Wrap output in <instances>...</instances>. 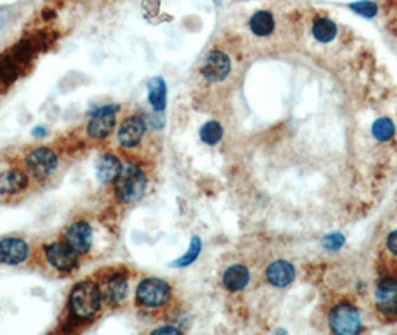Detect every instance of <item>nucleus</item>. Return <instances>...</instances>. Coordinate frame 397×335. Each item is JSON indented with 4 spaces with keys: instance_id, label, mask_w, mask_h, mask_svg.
Listing matches in <instances>:
<instances>
[{
    "instance_id": "423d86ee",
    "label": "nucleus",
    "mask_w": 397,
    "mask_h": 335,
    "mask_svg": "<svg viewBox=\"0 0 397 335\" xmlns=\"http://www.w3.org/2000/svg\"><path fill=\"white\" fill-rule=\"evenodd\" d=\"M57 163H59V159H57L55 152L51 151L50 148H38L26 158L27 169L32 173V176L36 179L48 178L57 169Z\"/></svg>"
},
{
    "instance_id": "6e6552de",
    "label": "nucleus",
    "mask_w": 397,
    "mask_h": 335,
    "mask_svg": "<svg viewBox=\"0 0 397 335\" xmlns=\"http://www.w3.org/2000/svg\"><path fill=\"white\" fill-rule=\"evenodd\" d=\"M48 262L59 271H72L78 265V253L64 241H57L45 248Z\"/></svg>"
},
{
    "instance_id": "5701e85b",
    "label": "nucleus",
    "mask_w": 397,
    "mask_h": 335,
    "mask_svg": "<svg viewBox=\"0 0 397 335\" xmlns=\"http://www.w3.org/2000/svg\"><path fill=\"white\" fill-rule=\"evenodd\" d=\"M200 250H202V241L199 237H193L191 238V243L190 248L187 250V253L184 257H181L179 259L174 261L170 264V267H176V269H183V267H188L190 264L195 262L197 259V257L200 255Z\"/></svg>"
},
{
    "instance_id": "4be33fe9",
    "label": "nucleus",
    "mask_w": 397,
    "mask_h": 335,
    "mask_svg": "<svg viewBox=\"0 0 397 335\" xmlns=\"http://www.w3.org/2000/svg\"><path fill=\"white\" fill-rule=\"evenodd\" d=\"M223 137V127L217 121H208L200 129V138L207 145H217Z\"/></svg>"
},
{
    "instance_id": "20e7f679",
    "label": "nucleus",
    "mask_w": 397,
    "mask_h": 335,
    "mask_svg": "<svg viewBox=\"0 0 397 335\" xmlns=\"http://www.w3.org/2000/svg\"><path fill=\"white\" fill-rule=\"evenodd\" d=\"M118 112H120V106L117 105H108L96 109L87 125L88 136L92 138H96V141L106 138L112 133V130L116 129Z\"/></svg>"
},
{
    "instance_id": "ddd939ff",
    "label": "nucleus",
    "mask_w": 397,
    "mask_h": 335,
    "mask_svg": "<svg viewBox=\"0 0 397 335\" xmlns=\"http://www.w3.org/2000/svg\"><path fill=\"white\" fill-rule=\"evenodd\" d=\"M377 307L384 316L397 315V280L384 279L377 287Z\"/></svg>"
},
{
    "instance_id": "9b49d317",
    "label": "nucleus",
    "mask_w": 397,
    "mask_h": 335,
    "mask_svg": "<svg viewBox=\"0 0 397 335\" xmlns=\"http://www.w3.org/2000/svg\"><path fill=\"white\" fill-rule=\"evenodd\" d=\"M29 257V246L22 238L8 237L0 240V262L5 265H18Z\"/></svg>"
},
{
    "instance_id": "39448f33",
    "label": "nucleus",
    "mask_w": 397,
    "mask_h": 335,
    "mask_svg": "<svg viewBox=\"0 0 397 335\" xmlns=\"http://www.w3.org/2000/svg\"><path fill=\"white\" fill-rule=\"evenodd\" d=\"M328 323H330L332 331L340 335L357 334L361 329L358 311L348 304H340L333 308Z\"/></svg>"
},
{
    "instance_id": "393cba45",
    "label": "nucleus",
    "mask_w": 397,
    "mask_h": 335,
    "mask_svg": "<svg viewBox=\"0 0 397 335\" xmlns=\"http://www.w3.org/2000/svg\"><path fill=\"white\" fill-rule=\"evenodd\" d=\"M344 243H345L344 236H342V234H337V233L328 234V236H326L324 240H323V246H324L326 249H328V250H333V252L339 250L340 248L344 246Z\"/></svg>"
},
{
    "instance_id": "f3484780",
    "label": "nucleus",
    "mask_w": 397,
    "mask_h": 335,
    "mask_svg": "<svg viewBox=\"0 0 397 335\" xmlns=\"http://www.w3.org/2000/svg\"><path fill=\"white\" fill-rule=\"evenodd\" d=\"M249 282V271L244 265H232L223 274V283L232 292L242 291Z\"/></svg>"
},
{
    "instance_id": "0eeeda50",
    "label": "nucleus",
    "mask_w": 397,
    "mask_h": 335,
    "mask_svg": "<svg viewBox=\"0 0 397 335\" xmlns=\"http://www.w3.org/2000/svg\"><path fill=\"white\" fill-rule=\"evenodd\" d=\"M230 71V59L223 51H211L200 67V73L209 83H221L229 76Z\"/></svg>"
},
{
    "instance_id": "2eb2a0df",
    "label": "nucleus",
    "mask_w": 397,
    "mask_h": 335,
    "mask_svg": "<svg viewBox=\"0 0 397 335\" xmlns=\"http://www.w3.org/2000/svg\"><path fill=\"white\" fill-rule=\"evenodd\" d=\"M121 170V161L112 154L100 155L96 161V176L102 183H111L116 180Z\"/></svg>"
},
{
    "instance_id": "1a4fd4ad",
    "label": "nucleus",
    "mask_w": 397,
    "mask_h": 335,
    "mask_svg": "<svg viewBox=\"0 0 397 335\" xmlns=\"http://www.w3.org/2000/svg\"><path fill=\"white\" fill-rule=\"evenodd\" d=\"M145 133H146V121L142 117H139V115H133V117H129L121 122L117 133L118 143L123 148H129V149L134 148L142 142Z\"/></svg>"
},
{
    "instance_id": "f257e3e1",
    "label": "nucleus",
    "mask_w": 397,
    "mask_h": 335,
    "mask_svg": "<svg viewBox=\"0 0 397 335\" xmlns=\"http://www.w3.org/2000/svg\"><path fill=\"white\" fill-rule=\"evenodd\" d=\"M102 306L100 287L92 282L75 285L71 292V308L78 319H90L99 313Z\"/></svg>"
},
{
    "instance_id": "cd10ccee",
    "label": "nucleus",
    "mask_w": 397,
    "mask_h": 335,
    "mask_svg": "<svg viewBox=\"0 0 397 335\" xmlns=\"http://www.w3.org/2000/svg\"><path fill=\"white\" fill-rule=\"evenodd\" d=\"M33 136L43 137V136H47V130L42 129V127H36V129H33Z\"/></svg>"
},
{
    "instance_id": "6ab92c4d",
    "label": "nucleus",
    "mask_w": 397,
    "mask_h": 335,
    "mask_svg": "<svg viewBox=\"0 0 397 335\" xmlns=\"http://www.w3.org/2000/svg\"><path fill=\"white\" fill-rule=\"evenodd\" d=\"M249 29L258 38H266L275 30V20L269 10H257L249 18Z\"/></svg>"
},
{
    "instance_id": "4468645a",
    "label": "nucleus",
    "mask_w": 397,
    "mask_h": 335,
    "mask_svg": "<svg viewBox=\"0 0 397 335\" xmlns=\"http://www.w3.org/2000/svg\"><path fill=\"white\" fill-rule=\"evenodd\" d=\"M294 274L296 271H294L293 265L288 261L279 259L269 265L266 270V279L275 287H286L293 282Z\"/></svg>"
},
{
    "instance_id": "7ed1b4c3",
    "label": "nucleus",
    "mask_w": 397,
    "mask_h": 335,
    "mask_svg": "<svg viewBox=\"0 0 397 335\" xmlns=\"http://www.w3.org/2000/svg\"><path fill=\"white\" fill-rule=\"evenodd\" d=\"M170 295L172 291L165 280L150 277L139 283L136 290V301L142 307H160L169 301Z\"/></svg>"
},
{
    "instance_id": "c85d7f7f",
    "label": "nucleus",
    "mask_w": 397,
    "mask_h": 335,
    "mask_svg": "<svg viewBox=\"0 0 397 335\" xmlns=\"http://www.w3.org/2000/svg\"><path fill=\"white\" fill-rule=\"evenodd\" d=\"M215 5H221V0H215Z\"/></svg>"
},
{
    "instance_id": "f03ea898",
    "label": "nucleus",
    "mask_w": 397,
    "mask_h": 335,
    "mask_svg": "<svg viewBox=\"0 0 397 335\" xmlns=\"http://www.w3.org/2000/svg\"><path fill=\"white\" fill-rule=\"evenodd\" d=\"M146 190V176L145 173L133 164L124 166L118 178L116 179L117 197L123 203H136L139 201Z\"/></svg>"
},
{
    "instance_id": "bb28decb",
    "label": "nucleus",
    "mask_w": 397,
    "mask_h": 335,
    "mask_svg": "<svg viewBox=\"0 0 397 335\" xmlns=\"http://www.w3.org/2000/svg\"><path fill=\"white\" fill-rule=\"evenodd\" d=\"M153 334H157V335H162V334H181V331L174 328V327H163V328L154 329Z\"/></svg>"
},
{
    "instance_id": "a878e982",
    "label": "nucleus",
    "mask_w": 397,
    "mask_h": 335,
    "mask_svg": "<svg viewBox=\"0 0 397 335\" xmlns=\"http://www.w3.org/2000/svg\"><path fill=\"white\" fill-rule=\"evenodd\" d=\"M387 246L394 253V255H397V231H393V233L389 236Z\"/></svg>"
},
{
    "instance_id": "412c9836",
    "label": "nucleus",
    "mask_w": 397,
    "mask_h": 335,
    "mask_svg": "<svg viewBox=\"0 0 397 335\" xmlns=\"http://www.w3.org/2000/svg\"><path fill=\"white\" fill-rule=\"evenodd\" d=\"M394 124L389 118H378L372 125V136L377 138L378 142H389L394 136Z\"/></svg>"
},
{
    "instance_id": "dca6fc26",
    "label": "nucleus",
    "mask_w": 397,
    "mask_h": 335,
    "mask_svg": "<svg viewBox=\"0 0 397 335\" xmlns=\"http://www.w3.org/2000/svg\"><path fill=\"white\" fill-rule=\"evenodd\" d=\"M148 101L155 112H163L167 105V87L165 79L154 76L148 80Z\"/></svg>"
},
{
    "instance_id": "f8f14e48",
    "label": "nucleus",
    "mask_w": 397,
    "mask_h": 335,
    "mask_svg": "<svg viewBox=\"0 0 397 335\" xmlns=\"http://www.w3.org/2000/svg\"><path fill=\"white\" fill-rule=\"evenodd\" d=\"M127 279L123 274H111L102 285V299L109 306H118L127 295Z\"/></svg>"
},
{
    "instance_id": "aec40b11",
    "label": "nucleus",
    "mask_w": 397,
    "mask_h": 335,
    "mask_svg": "<svg viewBox=\"0 0 397 335\" xmlns=\"http://www.w3.org/2000/svg\"><path fill=\"white\" fill-rule=\"evenodd\" d=\"M336 33H337L336 24L332 20H328V18L316 20L314 22V26H312L314 38L319 42H323V43H327V42L333 41L335 36H336Z\"/></svg>"
},
{
    "instance_id": "9d476101",
    "label": "nucleus",
    "mask_w": 397,
    "mask_h": 335,
    "mask_svg": "<svg viewBox=\"0 0 397 335\" xmlns=\"http://www.w3.org/2000/svg\"><path fill=\"white\" fill-rule=\"evenodd\" d=\"M64 243L69 245L78 255H84L92 248L93 231L87 222H76L64 231Z\"/></svg>"
},
{
    "instance_id": "b1692460",
    "label": "nucleus",
    "mask_w": 397,
    "mask_h": 335,
    "mask_svg": "<svg viewBox=\"0 0 397 335\" xmlns=\"http://www.w3.org/2000/svg\"><path fill=\"white\" fill-rule=\"evenodd\" d=\"M349 8L354 10V13H357L358 15H363V17H366V18H372V17H375L377 13H378V6L377 3H373L370 2V0H360V2H356V3H351Z\"/></svg>"
},
{
    "instance_id": "a211bd4d",
    "label": "nucleus",
    "mask_w": 397,
    "mask_h": 335,
    "mask_svg": "<svg viewBox=\"0 0 397 335\" xmlns=\"http://www.w3.org/2000/svg\"><path fill=\"white\" fill-rule=\"evenodd\" d=\"M27 187V176L20 170H8L0 175V195L17 194Z\"/></svg>"
}]
</instances>
